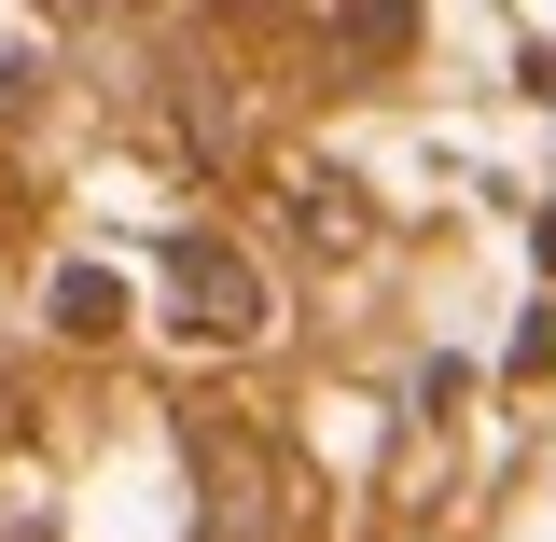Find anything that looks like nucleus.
<instances>
[{
	"label": "nucleus",
	"mask_w": 556,
	"mask_h": 542,
	"mask_svg": "<svg viewBox=\"0 0 556 542\" xmlns=\"http://www.w3.org/2000/svg\"><path fill=\"white\" fill-rule=\"evenodd\" d=\"M181 292H195V320H208V335H251V265H237V251L181 237Z\"/></svg>",
	"instance_id": "f257e3e1"
},
{
	"label": "nucleus",
	"mask_w": 556,
	"mask_h": 542,
	"mask_svg": "<svg viewBox=\"0 0 556 542\" xmlns=\"http://www.w3.org/2000/svg\"><path fill=\"white\" fill-rule=\"evenodd\" d=\"M56 320H70V335H98V320H112V278L70 265V278H56Z\"/></svg>",
	"instance_id": "f03ea898"
}]
</instances>
